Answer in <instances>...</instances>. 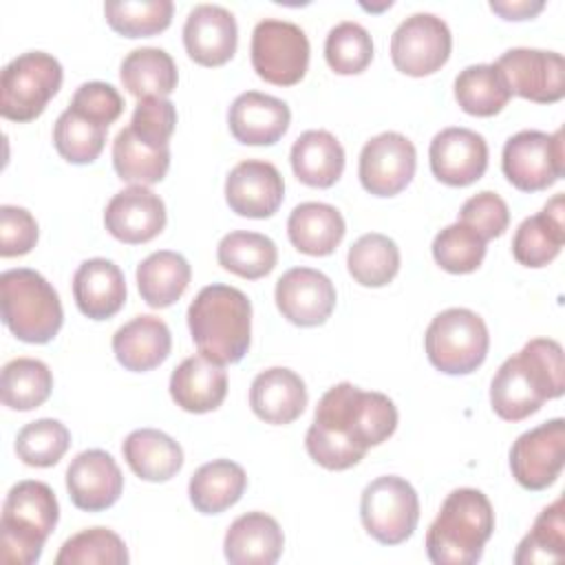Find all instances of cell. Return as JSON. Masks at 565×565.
I'll return each mask as SVG.
<instances>
[{"label":"cell","instance_id":"6da1fadb","mask_svg":"<svg viewBox=\"0 0 565 565\" xmlns=\"http://www.w3.org/2000/svg\"><path fill=\"white\" fill-rule=\"evenodd\" d=\"M395 428L397 408L391 397L340 382L320 397L305 448L318 466L347 470L360 463L371 446L386 441Z\"/></svg>","mask_w":565,"mask_h":565},{"label":"cell","instance_id":"7a4b0ae2","mask_svg":"<svg viewBox=\"0 0 565 565\" xmlns=\"http://www.w3.org/2000/svg\"><path fill=\"white\" fill-rule=\"evenodd\" d=\"M563 393V347L552 338H534L499 366L490 384V404L501 419L521 422L534 415L545 399Z\"/></svg>","mask_w":565,"mask_h":565},{"label":"cell","instance_id":"3957f363","mask_svg":"<svg viewBox=\"0 0 565 565\" xmlns=\"http://www.w3.org/2000/svg\"><path fill=\"white\" fill-rule=\"evenodd\" d=\"M188 327L201 355L236 364L252 342V302L232 285H207L188 307Z\"/></svg>","mask_w":565,"mask_h":565},{"label":"cell","instance_id":"277c9868","mask_svg":"<svg viewBox=\"0 0 565 565\" xmlns=\"http://www.w3.org/2000/svg\"><path fill=\"white\" fill-rule=\"evenodd\" d=\"M494 532L490 499L477 488L452 490L426 532V556L435 565H475Z\"/></svg>","mask_w":565,"mask_h":565},{"label":"cell","instance_id":"5b68a950","mask_svg":"<svg viewBox=\"0 0 565 565\" xmlns=\"http://www.w3.org/2000/svg\"><path fill=\"white\" fill-rule=\"evenodd\" d=\"M60 519L55 492L44 481L24 479L11 486L2 503L0 561L33 565Z\"/></svg>","mask_w":565,"mask_h":565},{"label":"cell","instance_id":"8992f818","mask_svg":"<svg viewBox=\"0 0 565 565\" xmlns=\"http://www.w3.org/2000/svg\"><path fill=\"white\" fill-rule=\"evenodd\" d=\"M2 320L9 331L29 344L51 342L64 322V311L53 285L35 269L18 267L0 276Z\"/></svg>","mask_w":565,"mask_h":565},{"label":"cell","instance_id":"52a82bcc","mask_svg":"<svg viewBox=\"0 0 565 565\" xmlns=\"http://www.w3.org/2000/svg\"><path fill=\"white\" fill-rule=\"evenodd\" d=\"M490 347L483 318L463 307H450L437 313L424 335L428 362L446 375H468L477 371Z\"/></svg>","mask_w":565,"mask_h":565},{"label":"cell","instance_id":"ba28073f","mask_svg":"<svg viewBox=\"0 0 565 565\" xmlns=\"http://www.w3.org/2000/svg\"><path fill=\"white\" fill-rule=\"evenodd\" d=\"M62 79V64L44 51L13 57L0 75V115L18 124L33 121L57 95Z\"/></svg>","mask_w":565,"mask_h":565},{"label":"cell","instance_id":"9c48e42d","mask_svg":"<svg viewBox=\"0 0 565 565\" xmlns=\"http://www.w3.org/2000/svg\"><path fill=\"white\" fill-rule=\"evenodd\" d=\"M364 530L382 545H399L417 527L419 499L415 488L395 475L373 479L360 499Z\"/></svg>","mask_w":565,"mask_h":565},{"label":"cell","instance_id":"30bf717a","mask_svg":"<svg viewBox=\"0 0 565 565\" xmlns=\"http://www.w3.org/2000/svg\"><path fill=\"white\" fill-rule=\"evenodd\" d=\"M505 179L521 192H541L565 174L563 128L554 135L541 130H521L512 135L501 154Z\"/></svg>","mask_w":565,"mask_h":565},{"label":"cell","instance_id":"8fae6325","mask_svg":"<svg viewBox=\"0 0 565 565\" xmlns=\"http://www.w3.org/2000/svg\"><path fill=\"white\" fill-rule=\"evenodd\" d=\"M309 53V40L294 22L265 18L254 26L252 66L260 79L274 86L298 84L307 73Z\"/></svg>","mask_w":565,"mask_h":565},{"label":"cell","instance_id":"7c38bea8","mask_svg":"<svg viewBox=\"0 0 565 565\" xmlns=\"http://www.w3.org/2000/svg\"><path fill=\"white\" fill-rule=\"evenodd\" d=\"M452 49L448 24L435 13H413L393 31L391 60L395 68L411 77L439 71Z\"/></svg>","mask_w":565,"mask_h":565},{"label":"cell","instance_id":"4fadbf2b","mask_svg":"<svg viewBox=\"0 0 565 565\" xmlns=\"http://www.w3.org/2000/svg\"><path fill=\"white\" fill-rule=\"evenodd\" d=\"M494 68L510 95L536 104H554L565 95V60L556 51L510 49L494 62Z\"/></svg>","mask_w":565,"mask_h":565},{"label":"cell","instance_id":"5bb4252c","mask_svg":"<svg viewBox=\"0 0 565 565\" xmlns=\"http://www.w3.org/2000/svg\"><path fill=\"white\" fill-rule=\"evenodd\" d=\"M565 466V419L554 417L516 437L510 448V470L525 490L550 488Z\"/></svg>","mask_w":565,"mask_h":565},{"label":"cell","instance_id":"9a60e30c","mask_svg":"<svg viewBox=\"0 0 565 565\" xmlns=\"http://www.w3.org/2000/svg\"><path fill=\"white\" fill-rule=\"evenodd\" d=\"M417 152L408 137L386 130L369 139L360 152L358 177L366 192L375 196H395L413 179Z\"/></svg>","mask_w":565,"mask_h":565},{"label":"cell","instance_id":"2e32d148","mask_svg":"<svg viewBox=\"0 0 565 565\" xmlns=\"http://www.w3.org/2000/svg\"><path fill=\"white\" fill-rule=\"evenodd\" d=\"M276 307L296 327L327 322L335 307V287L329 276L311 267L287 269L276 282Z\"/></svg>","mask_w":565,"mask_h":565},{"label":"cell","instance_id":"e0dca14e","mask_svg":"<svg viewBox=\"0 0 565 565\" xmlns=\"http://www.w3.org/2000/svg\"><path fill=\"white\" fill-rule=\"evenodd\" d=\"M428 159L437 181L466 188L483 177L488 168V143L470 128H444L433 137Z\"/></svg>","mask_w":565,"mask_h":565},{"label":"cell","instance_id":"ac0fdd59","mask_svg":"<svg viewBox=\"0 0 565 565\" xmlns=\"http://www.w3.org/2000/svg\"><path fill=\"white\" fill-rule=\"evenodd\" d=\"M285 196V181L278 168L263 159L236 163L225 179V201L232 212L245 218H269Z\"/></svg>","mask_w":565,"mask_h":565},{"label":"cell","instance_id":"d6986e66","mask_svg":"<svg viewBox=\"0 0 565 565\" xmlns=\"http://www.w3.org/2000/svg\"><path fill=\"white\" fill-rule=\"evenodd\" d=\"M66 490L75 508L102 512L117 503L124 490V475L110 452L90 448L66 468Z\"/></svg>","mask_w":565,"mask_h":565},{"label":"cell","instance_id":"ffe728a7","mask_svg":"<svg viewBox=\"0 0 565 565\" xmlns=\"http://www.w3.org/2000/svg\"><path fill=\"white\" fill-rule=\"evenodd\" d=\"M104 225L121 243H148L166 227V203L148 185H130L108 201Z\"/></svg>","mask_w":565,"mask_h":565},{"label":"cell","instance_id":"44dd1931","mask_svg":"<svg viewBox=\"0 0 565 565\" xmlns=\"http://www.w3.org/2000/svg\"><path fill=\"white\" fill-rule=\"evenodd\" d=\"M238 29L232 11L221 4H196L183 24V46L201 66H221L236 53Z\"/></svg>","mask_w":565,"mask_h":565},{"label":"cell","instance_id":"7402d4cb","mask_svg":"<svg viewBox=\"0 0 565 565\" xmlns=\"http://www.w3.org/2000/svg\"><path fill=\"white\" fill-rule=\"evenodd\" d=\"M289 121V106L258 90L241 93L227 110L230 132L245 146H274L287 132Z\"/></svg>","mask_w":565,"mask_h":565},{"label":"cell","instance_id":"603a6c76","mask_svg":"<svg viewBox=\"0 0 565 565\" xmlns=\"http://www.w3.org/2000/svg\"><path fill=\"white\" fill-rule=\"evenodd\" d=\"M249 406L267 424H291L307 406L305 382L296 371L285 366L265 369L252 382Z\"/></svg>","mask_w":565,"mask_h":565},{"label":"cell","instance_id":"cb8c5ba5","mask_svg":"<svg viewBox=\"0 0 565 565\" xmlns=\"http://www.w3.org/2000/svg\"><path fill=\"white\" fill-rule=\"evenodd\" d=\"M227 395V373L223 364L205 358H185L170 375V397L188 413L216 411Z\"/></svg>","mask_w":565,"mask_h":565},{"label":"cell","instance_id":"d4e9b609","mask_svg":"<svg viewBox=\"0 0 565 565\" xmlns=\"http://www.w3.org/2000/svg\"><path fill=\"white\" fill-rule=\"evenodd\" d=\"M285 534L265 512L241 514L225 532L223 554L232 565H271L280 558Z\"/></svg>","mask_w":565,"mask_h":565},{"label":"cell","instance_id":"484cf974","mask_svg":"<svg viewBox=\"0 0 565 565\" xmlns=\"http://www.w3.org/2000/svg\"><path fill=\"white\" fill-rule=\"evenodd\" d=\"M73 298L86 318H113L126 302L124 271L108 258L84 260L73 276Z\"/></svg>","mask_w":565,"mask_h":565},{"label":"cell","instance_id":"4316f807","mask_svg":"<svg viewBox=\"0 0 565 565\" xmlns=\"http://www.w3.org/2000/svg\"><path fill=\"white\" fill-rule=\"evenodd\" d=\"M172 349L168 324L157 316H135L113 335V353L126 371L143 373L166 362Z\"/></svg>","mask_w":565,"mask_h":565},{"label":"cell","instance_id":"83f0119b","mask_svg":"<svg viewBox=\"0 0 565 565\" xmlns=\"http://www.w3.org/2000/svg\"><path fill=\"white\" fill-rule=\"evenodd\" d=\"M563 194L552 196L545 207L521 221L512 238V256L525 267H545L552 263L565 243Z\"/></svg>","mask_w":565,"mask_h":565},{"label":"cell","instance_id":"f1b7e54d","mask_svg":"<svg viewBox=\"0 0 565 565\" xmlns=\"http://www.w3.org/2000/svg\"><path fill=\"white\" fill-rule=\"evenodd\" d=\"M347 225L342 214L318 201L300 203L287 218V234L291 245L307 256H329L344 238Z\"/></svg>","mask_w":565,"mask_h":565},{"label":"cell","instance_id":"f546056e","mask_svg":"<svg viewBox=\"0 0 565 565\" xmlns=\"http://www.w3.org/2000/svg\"><path fill=\"white\" fill-rule=\"evenodd\" d=\"M291 170L309 188H331L344 170V148L329 130H305L291 146Z\"/></svg>","mask_w":565,"mask_h":565},{"label":"cell","instance_id":"4dcf8cb0","mask_svg":"<svg viewBox=\"0 0 565 565\" xmlns=\"http://www.w3.org/2000/svg\"><path fill=\"white\" fill-rule=\"evenodd\" d=\"M124 459L130 470L152 483L172 479L183 466V448L163 430L157 428H137L132 430L121 446Z\"/></svg>","mask_w":565,"mask_h":565},{"label":"cell","instance_id":"1f68e13d","mask_svg":"<svg viewBox=\"0 0 565 565\" xmlns=\"http://www.w3.org/2000/svg\"><path fill=\"white\" fill-rule=\"evenodd\" d=\"M247 488L245 470L230 459H214L194 470L188 483L190 503L201 514H221L232 508Z\"/></svg>","mask_w":565,"mask_h":565},{"label":"cell","instance_id":"d6a6232c","mask_svg":"<svg viewBox=\"0 0 565 565\" xmlns=\"http://www.w3.org/2000/svg\"><path fill=\"white\" fill-rule=\"evenodd\" d=\"M192 278L190 263L170 249H159L137 265V287L143 302L152 309L174 305Z\"/></svg>","mask_w":565,"mask_h":565},{"label":"cell","instance_id":"836d02e7","mask_svg":"<svg viewBox=\"0 0 565 565\" xmlns=\"http://www.w3.org/2000/svg\"><path fill=\"white\" fill-rule=\"evenodd\" d=\"M124 88L137 99L168 97L177 88V64L163 49L141 46L130 51L119 68Z\"/></svg>","mask_w":565,"mask_h":565},{"label":"cell","instance_id":"e575fe53","mask_svg":"<svg viewBox=\"0 0 565 565\" xmlns=\"http://www.w3.org/2000/svg\"><path fill=\"white\" fill-rule=\"evenodd\" d=\"M216 260L223 269L241 278L258 280L276 267L278 249L269 236L238 230L221 238L216 247Z\"/></svg>","mask_w":565,"mask_h":565},{"label":"cell","instance_id":"d590c367","mask_svg":"<svg viewBox=\"0 0 565 565\" xmlns=\"http://www.w3.org/2000/svg\"><path fill=\"white\" fill-rule=\"evenodd\" d=\"M113 168L126 183H159L170 168V148H152L137 139L130 128H121L113 141Z\"/></svg>","mask_w":565,"mask_h":565},{"label":"cell","instance_id":"8d00e7d4","mask_svg":"<svg viewBox=\"0 0 565 565\" xmlns=\"http://www.w3.org/2000/svg\"><path fill=\"white\" fill-rule=\"evenodd\" d=\"M347 267L358 285L384 287L399 271V247L386 234H364L349 247Z\"/></svg>","mask_w":565,"mask_h":565},{"label":"cell","instance_id":"74e56055","mask_svg":"<svg viewBox=\"0 0 565 565\" xmlns=\"http://www.w3.org/2000/svg\"><path fill=\"white\" fill-rule=\"evenodd\" d=\"M53 391L51 369L35 358H15L2 366V404L11 411H33Z\"/></svg>","mask_w":565,"mask_h":565},{"label":"cell","instance_id":"f35d334b","mask_svg":"<svg viewBox=\"0 0 565 565\" xmlns=\"http://www.w3.org/2000/svg\"><path fill=\"white\" fill-rule=\"evenodd\" d=\"M510 97L494 64H472L455 77V99L468 115L492 117L503 110Z\"/></svg>","mask_w":565,"mask_h":565},{"label":"cell","instance_id":"ab89813d","mask_svg":"<svg viewBox=\"0 0 565 565\" xmlns=\"http://www.w3.org/2000/svg\"><path fill=\"white\" fill-rule=\"evenodd\" d=\"M565 556V508L563 497L541 510L532 530L516 547V565H550Z\"/></svg>","mask_w":565,"mask_h":565},{"label":"cell","instance_id":"60d3db41","mask_svg":"<svg viewBox=\"0 0 565 565\" xmlns=\"http://www.w3.org/2000/svg\"><path fill=\"white\" fill-rule=\"evenodd\" d=\"M170 0H113L104 4L106 22L126 38H148L166 31L172 22Z\"/></svg>","mask_w":565,"mask_h":565},{"label":"cell","instance_id":"b9f144b4","mask_svg":"<svg viewBox=\"0 0 565 565\" xmlns=\"http://www.w3.org/2000/svg\"><path fill=\"white\" fill-rule=\"evenodd\" d=\"M53 143L62 159L75 166L93 163L106 143V126L66 108L53 126Z\"/></svg>","mask_w":565,"mask_h":565},{"label":"cell","instance_id":"7bdbcfd3","mask_svg":"<svg viewBox=\"0 0 565 565\" xmlns=\"http://www.w3.org/2000/svg\"><path fill=\"white\" fill-rule=\"evenodd\" d=\"M128 561L126 543L108 527H88L73 534L55 556V565H126Z\"/></svg>","mask_w":565,"mask_h":565},{"label":"cell","instance_id":"ee69618b","mask_svg":"<svg viewBox=\"0 0 565 565\" xmlns=\"http://www.w3.org/2000/svg\"><path fill=\"white\" fill-rule=\"evenodd\" d=\"M71 446L68 428L51 417L35 419L20 428L15 437L18 457L33 468L55 466Z\"/></svg>","mask_w":565,"mask_h":565},{"label":"cell","instance_id":"f6af8a7d","mask_svg":"<svg viewBox=\"0 0 565 565\" xmlns=\"http://www.w3.org/2000/svg\"><path fill=\"white\" fill-rule=\"evenodd\" d=\"M324 60L338 75H358L373 60V40L358 22L335 24L324 40Z\"/></svg>","mask_w":565,"mask_h":565},{"label":"cell","instance_id":"bcb514c9","mask_svg":"<svg viewBox=\"0 0 565 565\" xmlns=\"http://www.w3.org/2000/svg\"><path fill=\"white\" fill-rule=\"evenodd\" d=\"M486 243L475 230L457 221L435 236L433 258L450 274H470L483 263Z\"/></svg>","mask_w":565,"mask_h":565},{"label":"cell","instance_id":"7dc6e473","mask_svg":"<svg viewBox=\"0 0 565 565\" xmlns=\"http://www.w3.org/2000/svg\"><path fill=\"white\" fill-rule=\"evenodd\" d=\"M132 135L152 148H170L177 128V108L168 97H143L132 110Z\"/></svg>","mask_w":565,"mask_h":565},{"label":"cell","instance_id":"c3c4849f","mask_svg":"<svg viewBox=\"0 0 565 565\" xmlns=\"http://www.w3.org/2000/svg\"><path fill=\"white\" fill-rule=\"evenodd\" d=\"M459 223L475 230L483 241L499 238L510 225V210L497 192L483 190L461 205Z\"/></svg>","mask_w":565,"mask_h":565},{"label":"cell","instance_id":"681fc988","mask_svg":"<svg viewBox=\"0 0 565 565\" xmlns=\"http://www.w3.org/2000/svg\"><path fill=\"white\" fill-rule=\"evenodd\" d=\"M68 108L79 113L82 117L108 128L124 113V99H121L119 90L113 84L84 82L73 93V99H71Z\"/></svg>","mask_w":565,"mask_h":565},{"label":"cell","instance_id":"f907efd6","mask_svg":"<svg viewBox=\"0 0 565 565\" xmlns=\"http://www.w3.org/2000/svg\"><path fill=\"white\" fill-rule=\"evenodd\" d=\"M38 243V223L33 214L18 205L0 207V256H24Z\"/></svg>","mask_w":565,"mask_h":565},{"label":"cell","instance_id":"816d5d0a","mask_svg":"<svg viewBox=\"0 0 565 565\" xmlns=\"http://www.w3.org/2000/svg\"><path fill=\"white\" fill-rule=\"evenodd\" d=\"M545 2L534 0H492L490 9L499 13L503 20H530L541 13Z\"/></svg>","mask_w":565,"mask_h":565}]
</instances>
